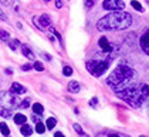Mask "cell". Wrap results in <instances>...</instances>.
I'll use <instances>...</instances> for the list:
<instances>
[{
  "label": "cell",
  "mask_w": 149,
  "mask_h": 137,
  "mask_svg": "<svg viewBox=\"0 0 149 137\" xmlns=\"http://www.w3.org/2000/svg\"><path fill=\"white\" fill-rule=\"evenodd\" d=\"M109 67V60H100V59H94L87 61V70L88 73L95 76V77H101L104 73Z\"/></svg>",
  "instance_id": "obj_4"
},
{
  "label": "cell",
  "mask_w": 149,
  "mask_h": 137,
  "mask_svg": "<svg viewBox=\"0 0 149 137\" xmlns=\"http://www.w3.org/2000/svg\"><path fill=\"white\" fill-rule=\"evenodd\" d=\"M22 70H23V71H29V70H31V66H30V64H24L23 67H22Z\"/></svg>",
  "instance_id": "obj_29"
},
{
  "label": "cell",
  "mask_w": 149,
  "mask_h": 137,
  "mask_svg": "<svg viewBox=\"0 0 149 137\" xmlns=\"http://www.w3.org/2000/svg\"><path fill=\"white\" fill-rule=\"evenodd\" d=\"M95 3H97V0H85V9H91Z\"/></svg>",
  "instance_id": "obj_24"
},
{
  "label": "cell",
  "mask_w": 149,
  "mask_h": 137,
  "mask_svg": "<svg viewBox=\"0 0 149 137\" xmlns=\"http://www.w3.org/2000/svg\"><path fill=\"white\" fill-rule=\"evenodd\" d=\"M33 22H34V24L38 29L44 30V29H48L51 26V17L48 14H41L38 17H33Z\"/></svg>",
  "instance_id": "obj_7"
},
{
  "label": "cell",
  "mask_w": 149,
  "mask_h": 137,
  "mask_svg": "<svg viewBox=\"0 0 149 137\" xmlns=\"http://www.w3.org/2000/svg\"><path fill=\"white\" fill-rule=\"evenodd\" d=\"M0 19H1V20H7V16H6L1 10H0Z\"/></svg>",
  "instance_id": "obj_31"
},
{
  "label": "cell",
  "mask_w": 149,
  "mask_h": 137,
  "mask_svg": "<svg viewBox=\"0 0 149 137\" xmlns=\"http://www.w3.org/2000/svg\"><path fill=\"white\" fill-rule=\"evenodd\" d=\"M36 131H37V133H38V134H43V133H44V131H46V127H44V124H43V123H40V121H38V123H37V124H36Z\"/></svg>",
  "instance_id": "obj_19"
},
{
  "label": "cell",
  "mask_w": 149,
  "mask_h": 137,
  "mask_svg": "<svg viewBox=\"0 0 149 137\" xmlns=\"http://www.w3.org/2000/svg\"><path fill=\"white\" fill-rule=\"evenodd\" d=\"M74 130L78 133V134H82V136H85V133H84V130L80 127V124H74Z\"/></svg>",
  "instance_id": "obj_25"
},
{
  "label": "cell",
  "mask_w": 149,
  "mask_h": 137,
  "mask_svg": "<svg viewBox=\"0 0 149 137\" xmlns=\"http://www.w3.org/2000/svg\"><path fill=\"white\" fill-rule=\"evenodd\" d=\"M10 91L12 93H14V94H23V93H26V87L24 86H22L20 83H12V86H10Z\"/></svg>",
  "instance_id": "obj_10"
},
{
  "label": "cell",
  "mask_w": 149,
  "mask_h": 137,
  "mask_svg": "<svg viewBox=\"0 0 149 137\" xmlns=\"http://www.w3.org/2000/svg\"><path fill=\"white\" fill-rule=\"evenodd\" d=\"M132 24V16L126 11H111L109 14L101 17L97 23V29L100 32H111V30H125Z\"/></svg>",
  "instance_id": "obj_1"
},
{
  "label": "cell",
  "mask_w": 149,
  "mask_h": 137,
  "mask_svg": "<svg viewBox=\"0 0 149 137\" xmlns=\"http://www.w3.org/2000/svg\"><path fill=\"white\" fill-rule=\"evenodd\" d=\"M0 39H1L3 42H9L10 36H9V33H7L6 30H0Z\"/></svg>",
  "instance_id": "obj_20"
},
{
  "label": "cell",
  "mask_w": 149,
  "mask_h": 137,
  "mask_svg": "<svg viewBox=\"0 0 149 137\" xmlns=\"http://www.w3.org/2000/svg\"><path fill=\"white\" fill-rule=\"evenodd\" d=\"M10 114H12V112H10V109H1V112H0V116H3L4 119L10 117Z\"/></svg>",
  "instance_id": "obj_21"
},
{
  "label": "cell",
  "mask_w": 149,
  "mask_h": 137,
  "mask_svg": "<svg viewBox=\"0 0 149 137\" xmlns=\"http://www.w3.org/2000/svg\"><path fill=\"white\" fill-rule=\"evenodd\" d=\"M29 103H30L29 100H23V102H20V106H19V107H22V109H27V107L30 106Z\"/></svg>",
  "instance_id": "obj_27"
},
{
  "label": "cell",
  "mask_w": 149,
  "mask_h": 137,
  "mask_svg": "<svg viewBox=\"0 0 149 137\" xmlns=\"http://www.w3.org/2000/svg\"><path fill=\"white\" fill-rule=\"evenodd\" d=\"M63 74H64V76H67V77L71 76V74H72V68L70 67V66H65V67L63 68Z\"/></svg>",
  "instance_id": "obj_22"
},
{
  "label": "cell",
  "mask_w": 149,
  "mask_h": 137,
  "mask_svg": "<svg viewBox=\"0 0 149 137\" xmlns=\"http://www.w3.org/2000/svg\"><path fill=\"white\" fill-rule=\"evenodd\" d=\"M44 1H47V3H48V1H50V0H44Z\"/></svg>",
  "instance_id": "obj_33"
},
{
  "label": "cell",
  "mask_w": 149,
  "mask_h": 137,
  "mask_svg": "<svg viewBox=\"0 0 149 137\" xmlns=\"http://www.w3.org/2000/svg\"><path fill=\"white\" fill-rule=\"evenodd\" d=\"M0 3L4 4V6H7V4H10V0H0Z\"/></svg>",
  "instance_id": "obj_32"
},
{
  "label": "cell",
  "mask_w": 149,
  "mask_h": 137,
  "mask_svg": "<svg viewBox=\"0 0 149 137\" xmlns=\"http://www.w3.org/2000/svg\"><path fill=\"white\" fill-rule=\"evenodd\" d=\"M131 6H132V7H134L135 10L141 11V13L143 11V7H142V4H141L139 1H136V0H132V1H131Z\"/></svg>",
  "instance_id": "obj_17"
},
{
  "label": "cell",
  "mask_w": 149,
  "mask_h": 137,
  "mask_svg": "<svg viewBox=\"0 0 149 137\" xmlns=\"http://www.w3.org/2000/svg\"><path fill=\"white\" fill-rule=\"evenodd\" d=\"M139 46H141L142 52L149 56V29H146V30L143 32V34L141 36V39H139Z\"/></svg>",
  "instance_id": "obj_8"
},
{
  "label": "cell",
  "mask_w": 149,
  "mask_h": 137,
  "mask_svg": "<svg viewBox=\"0 0 149 137\" xmlns=\"http://www.w3.org/2000/svg\"><path fill=\"white\" fill-rule=\"evenodd\" d=\"M98 44H100V47L102 49L104 52H107V53H112L114 52V44H111L109 42H108V39L107 37H101L100 40H98Z\"/></svg>",
  "instance_id": "obj_9"
},
{
  "label": "cell",
  "mask_w": 149,
  "mask_h": 137,
  "mask_svg": "<svg viewBox=\"0 0 149 137\" xmlns=\"http://www.w3.org/2000/svg\"><path fill=\"white\" fill-rule=\"evenodd\" d=\"M56 123H57V120L54 119V117H50V119H47V129H54V126H56Z\"/></svg>",
  "instance_id": "obj_18"
},
{
  "label": "cell",
  "mask_w": 149,
  "mask_h": 137,
  "mask_svg": "<svg viewBox=\"0 0 149 137\" xmlns=\"http://www.w3.org/2000/svg\"><path fill=\"white\" fill-rule=\"evenodd\" d=\"M33 110H34L36 114H40V116L44 113V107H43L40 103H34V104H33Z\"/></svg>",
  "instance_id": "obj_15"
},
{
  "label": "cell",
  "mask_w": 149,
  "mask_h": 137,
  "mask_svg": "<svg viewBox=\"0 0 149 137\" xmlns=\"http://www.w3.org/2000/svg\"><path fill=\"white\" fill-rule=\"evenodd\" d=\"M56 7H57V9L63 7V1H61V0H56Z\"/></svg>",
  "instance_id": "obj_30"
},
{
  "label": "cell",
  "mask_w": 149,
  "mask_h": 137,
  "mask_svg": "<svg viewBox=\"0 0 149 137\" xmlns=\"http://www.w3.org/2000/svg\"><path fill=\"white\" fill-rule=\"evenodd\" d=\"M19 44H20V42H19V40H13V42H10V49H12V50H16Z\"/></svg>",
  "instance_id": "obj_26"
},
{
  "label": "cell",
  "mask_w": 149,
  "mask_h": 137,
  "mask_svg": "<svg viewBox=\"0 0 149 137\" xmlns=\"http://www.w3.org/2000/svg\"><path fill=\"white\" fill-rule=\"evenodd\" d=\"M22 53L24 54V57H27V59H30V60L34 59V54H33V52L29 49V46H26V44L22 46Z\"/></svg>",
  "instance_id": "obj_13"
},
{
  "label": "cell",
  "mask_w": 149,
  "mask_h": 137,
  "mask_svg": "<svg viewBox=\"0 0 149 137\" xmlns=\"http://www.w3.org/2000/svg\"><path fill=\"white\" fill-rule=\"evenodd\" d=\"M97 103H98V99H97V97H94V99L90 100V106H91V107H95V106H97Z\"/></svg>",
  "instance_id": "obj_28"
},
{
  "label": "cell",
  "mask_w": 149,
  "mask_h": 137,
  "mask_svg": "<svg viewBox=\"0 0 149 137\" xmlns=\"http://www.w3.org/2000/svg\"><path fill=\"white\" fill-rule=\"evenodd\" d=\"M115 93L121 100L129 103L132 107H141L146 102L145 96L142 94V90H141V84H128L122 90L115 91Z\"/></svg>",
  "instance_id": "obj_3"
},
{
  "label": "cell",
  "mask_w": 149,
  "mask_h": 137,
  "mask_svg": "<svg viewBox=\"0 0 149 137\" xmlns=\"http://www.w3.org/2000/svg\"><path fill=\"white\" fill-rule=\"evenodd\" d=\"M134 76H135V71L132 67H129L128 64H118L112 70V73L108 76L107 84L112 87L114 91H119L131 83Z\"/></svg>",
  "instance_id": "obj_2"
},
{
  "label": "cell",
  "mask_w": 149,
  "mask_h": 137,
  "mask_svg": "<svg viewBox=\"0 0 149 137\" xmlns=\"http://www.w3.org/2000/svg\"><path fill=\"white\" fill-rule=\"evenodd\" d=\"M20 133L24 134V136H31V134H33V127L24 123V124L22 126V129H20Z\"/></svg>",
  "instance_id": "obj_12"
},
{
  "label": "cell",
  "mask_w": 149,
  "mask_h": 137,
  "mask_svg": "<svg viewBox=\"0 0 149 137\" xmlns=\"http://www.w3.org/2000/svg\"><path fill=\"white\" fill-rule=\"evenodd\" d=\"M80 83L77 80H71L68 83V91L70 93H78L80 91Z\"/></svg>",
  "instance_id": "obj_11"
},
{
  "label": "cell",
  "mask_w": 149,
  "mask_h": 137,
  "mask_svg": "<svg viewBox=\"0 0 149 137\" xmlns=\"http://www.w3.org/2000/svg\"><path fill=\"white\" fill-rule=\"evenodd\" d=\"M14 123H16V124H24V123H26V116H24V114H16V116H14Z\"/></svg>",
  "instance_id": "obj_14"
},
{
  "label": "cell",
  "mask_w": 149,
  "mask_h": 137,
  "mask_svg": "<svg viewBox=\"0 0 149 137\" xmlns=\"http://www.w3.org/2000/svg\"><path fill=\"white\" fill-rule=\"evenodd\" d=\"M19 99L14 96V93L12 91H0V106L3 109H14V107H19Z\"/></svg>",
  "instance_id": "obj_5"
},
{
  "label": "cell",
  "mask_w": 149,
  "mask_h": 137,
  "mask_svg": "<svg viewBox=\"0 0 149 137\" xmlns=\"http://www.w3.org/2000/svg\"><path fill=\"white\" fill-rule=\"evenodd\" d=\"M102 7L105 10H111V11L124 10L125 9V3H124V0H104Z\"/></svg>",
  "instance_id": "obj_6"
},
{
  "label": "cell",
  "mask_w": 149,
  "mask_h": 137,
  "mask_svg": "<svg viewBox=\"0 0 149 137\" xmlns=\"http://www.w3.org/2000/svg\"><path fill=\"white\" fill-rule=\"evenodd\" d=\"M0 131H1L3 136H9L10 134V130H9V127H7L6 123H0Z\"/></svg>",
  "instance_id": "obj_16"
},
{
  "label": "cell",
  "mask_w": 149,
  "mask_h": 137,
  "mask_svg": "<svg viewBox=\"0 0 149 137\" xmlns=\"http://www.w3.org/2000/svg\"><path fill=\"white\" fill-rule=\"evenodd\" d=\"M33 67H34L37 71H43V70H44V66H43V63H40V61H36L34 64H33Z\"/></svg>",
  "instance_id": "obj_23"
}]
</instances>
